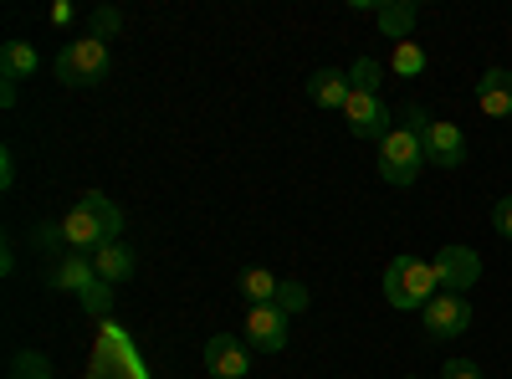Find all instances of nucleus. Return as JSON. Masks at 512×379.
I'll return each instance as SVG.
<instances>
[{
    "instance_id": "dca6fc26",
    "label": "nucleus",
    "mask_w": 512,
    "mask_h": 379,
    "mask_svg": "<svg viewBox=\"0 0 512 379\" xmlns=\"http://www.w3.org/2000/svg\"><path fill=\"white\" fill-rule=\"evenodd\" d=\"M93 272H98L108 287L128 282V277H134V251H128V246H118V241L98 246V251H93Z\"/></svg>"
},
{
    "instance_id": "f257e3e1",
    "label": "nucleus",
    "mask_w": 512,
    "mask_h": 379,
    "mask_svg": "<svg viewBox=\"0 0 512 379\" xmlns=\"http://www.w3.org/2000/svg\"><path fill=\"white\" fill-rule=\"evenodd\" d=\"M436 292H441V282H436V267L425 257L400 251V257L384 267V303H390L395 313H420Z\"/></svg>"
},
{
    "instance_id": "a878e982",
    "label": "nucleus",
    "mask_w": 512,
    "mask_h": 379,
    "mask_svg": "<svg viewBox=\"0 0 512 379\" xmlns=\"http://www.w3.org/2000/svg\"><path fill=\"white\" fill-rule=\"evenodd\" d=\"M492 231L512 241V195H502V200L492 205Z\"/></svg>"
},
{
    "instance_id": "39448f33",
    "label": "nucleus",
    "mask_w": 512,
    "mask_h": 379,
    "mask_svg": "<svg viewBox=\"0 0 512 379\" xmlns=\"http://www.w3.org/2000/svg\"><path fill=\"white\" fill-rule=\"evenodd\" d=\"M420 323H425V339H436V344L461 339V333L472 328V298H466V292H436V298L420 308Z\"/></svg>"
},
{
    "instance_id": "20e7f679",
    "label": "nucleus",
    "mask_w": 512,
    "mask_h": 379,
    "mask_svg": "<svg viewBox=\"0 0 512 379\" xmlns=\"http://www.w3.org/2000/svg\"><path fill=\"white\" fill-rule=\"evenodd\" d=\"M405 123H410V129H420L425 164H441V170H456V164H466V134H461V123L431 118L425 108H405Z\"/></svg>"
},
{
    "instance_id": "412c9836",
    "label": "nucleus",
    "mask_w": 512,
    "mask_h": 379,
    "mask_svg": "<svg viewBox=\"0 0 512 379\" xmlns=\"http://www.w3.org/2000/svg\"><path fill=\"white\" fill-rule=\"evenodd\" d=\"M31 246L41 251V257H57V251L67 257V236H62V221H41V226H36V236H31Z\"/></svg>"
},
{
    "instance_id": "2eb2a0df",
    "label": "nucleus",
    "mask_w": 512,
    "mask_h": 379,
    "mask_svg": "<svg viewBox=\"0 0 512 379\" xmlns=\"http://www.w3.org/2000/svg\"><path fill=\"white\" fill-rule=\"evenodd\" d=\"M236 292L246 298V308H267V303H277L282 282H277V272H267V267H246V272L236 277Z\"/></svg>"
},
{
    "instance_id": "9d476101",
    "label": "nucleus",
    "mask_w": 512,
    "mask_h": 379,
    "mask_svg": "<svg viewBox=\"0 0 512 379\" xmlns=\"http://www.w3.org/2000/svg\"><path fill=\"white\" fill-rule=\"evenodd\" d=\"M98 282H103V277L93 272V257H82V251H67V257L52 267V287H57V292H72L77 303L88 298Z\"/></svg>"
},
{
    "instance_id": "f3484780",
    "label": "nucleus",
    "mask_w": 512,
    "mask_h": 379,
    "mask_svg": "<svg viewBox=\"0 0 512 379\" xmlns=\"http://www.w3.org/2000/svg\"><path fill=\"white\" fill-rule=\"evenodd\" d=\"M36 62H41V57H36L31 41H6V47H0V77H11V82L31 77Z\"/></svg>"
},
{
    "instance_id": "9b49d317",
    "label": "nucleus",
    "mask_w": 512,
    "mask_h": 379,
    "mask_svg": "<svg viewBox=\"0 0 512 379\" xmlns=\"http://www.w3.org/2000/svg\"><path fill=\"white\" fill-rule=\"evenodd\" d=\"M477 108H482L487 118L512 123V72H507V67H487V72H482V82H477Z\"/></svg>"
},
{
    "instance_id": "7c9ffc66",
    "label": "nucleus",
    "mask_w": 512,
    "mask_h": 379,
    "mask_svg": "<svg viewBox=\"0 0 512 379\" xmlns=\"http://www.w3.org/2000/svg\"><path fill=\"white\" fill-rule=\"evenodd\" d=\"M405 379H415V374H405Z\"/></svg>"
},
{
    "instance_id": "c756f323",
    "label": "nucleus",
    "mask_w": 512,
    "mask_h": 379,
    "mask_svg": "<svg viewBox=\"0 0 512 379\" xmlns=\"http://www.w3.org/2000/svg\"><path fill=\"white\" fill-rule=\"evenodd\" d=\"M16 98H21V88H16L11 77H0V103H6V108H16Z\"/></svg>"
},
{
    "instance_id": "1a4fd4ad",
    "label": "nucleus",
    "mask_w": 512,
    "mask_h": 379,
    "mask_svg": "<svg viewBox=\"0 0 512 379\" xmlns=\"http://www.w3.org/2000/svg\"><path fill=\"white\" fill-rule=\"evenodd\" d=\"M205 369L210 379H246L251 374V344L236 339V333H216L205 344Z\"/></svg>"
},
{
    "instance_id": "4468645a",
    "label": "nucleus",
    "mask_w": 512,
    "mask_h": 379,
    "mask_svg": "<svg viewBox=\"0 0 512 379\" xmlns=\"http://www.w3.org/2000/svg\"><path fill=\"white\" fill-rule=\"evenodd\" d=\"M415 0H384V6L374 11V21H379V31H384V41H410V31H415Z\"/></svg>"
},
{
    "instance_id": "423d86ee",
    "label": "nucleus",
    "mask_w": 512,
    "mask_h": 379,
    "mask_svg": "<svg viewBox=\"0 0 512 379\" xmlns=\"http://www.w3.org/2000/svg\"><path fill=\"white\" fill-rule=\"evenodd\" d=\"M344 123H349V134L354 139H364V144H379L384 134L395 129V113L384 108V98L379 93H349V103H344Z\"/></svg>"
},
{
    "instance_id": "b1692460",
    "label": "nucleus",
    "mask_w": 512,
    "mask_h": 379,
    "mask_svg": "<svg viewBox=\"0 0 512 379\" xmlns=\"http://www.w3.org/2000/svg\"><path fill=\"white\" fill-rule=\"evenodd\" d=\"M277 308L292 318V313H303L308 308V287L303 282H282V292H277Z\"/></svg>"
},
{
    "instance_id": "f8f14e48",
    "label": "nucleus",
    "mask_w": 512,
    "mask_h": 379,
    "mask_svg": "<svg viewBox=\"0 0 512 379\" xmlns=\"http://www.w3.org/2000/svg\"><path fill=\"white\" fill-rule=\"evenodd\" d=\"M62 236H67V251H82V257H93L98 246L113 241V236L93 221V210H82V205H72L67 216H62Z\"/></svg>"
},
{
    "instance_id": "6e6552de",
    "label": "nucleus",
    "mask_w": 512,
    "mask_h": 379,
    "mask_svg": "<svg viewBox=\"0 0 512 379\" xmlns=\"http://www.w3.org/2000/svg\"><path fill=\"white\" fill-rule=\"evenodd\" d=\"M431 267H436L441 292H466V287L482 282V257H477L472 246H441L436 257H431Z\"/></svg>"
},
{
    "instance_id": "bb28decb",
    "label": "nucleus",
    "mask_w": 512,
    "mask_h": 379,
    "mask_svg": "<svg viewBox=\"0 0 512 379\" xmlns=\"http://www.w3.org/2000/svg\"><path fill=\"white\" fill-rule=\"evenodd\" d=\"M441 379H482V369H477L472 359H451V364L441 369Z\"/></svg>"
},
{
    "instance_id": "aec40b11",
    "label": "nucleus",
    "mask_w": 512,
    "mask_h": 379,
    "mask_svg": "<svg viewBox=\"0 0 512 379\" xmlns=\"http://www.w3.org/2000/svg\"><path fill=\"white\" fill-rule=\"evenodd\" d=\"M52 374H57L52 359L36 354V349H21V354L11 359V379H52Z\"/></svg>"
},
{
    "instance_id": "4be33fe9",
    "label": "nucleus",
    "mask_w": 512,
    "mask_h": 379,
    "mask_svg": "<svg viewBox=\"0 0 512 379\" xmlns=\"http://www.w3.org/2000/svg\"><path fill=\"white\" fill-rule=\"evenodd\" d=\"M88 26H93L88 36H98V41H113V36L123 31V11H118V6H98Z\"/></svg>"
},
{
    "instance_id": "5701e85b",
    "label": "nucleus",
    "mask_w": 512,
    "mask_h": 379,
    "mask_svg": "<svg viewBox=\"0 0 512 379\" xmlns=\"http://www.w3.org/2000/svg\"><path fill=\"white\" fill-rule=\"evenodd\" d=\"M349 82L359 93H379V62L374 57H359L354 67H349Z\"/></svg>"
},
{
    "instance_id": "a211bd4d",
    "label": "nucleus",
    "mask_w": 512,
    "mask_h": 379,
    "mask_svg": "<svg viewBox=\"0 0 512 379\" xmlns=\"http://www.w3.org/2000/svg\"><path fill=\"white\" fill-rule=\"evenodd\" d=\"M77 205H82V210H93V221H98V226H103V231H108L113 241L123 236V210H118V205H113V200H108L103 190H88V195H82Z\"/></svg>"
},
{
    "instance_id": "ddd939ff",
    "label": "nucleus",
    "mask_w": 512,
    "mask_h": 379,
    "mask_svg": "<svg viewBox=\"0 0 512 379\" xmlns=\"http://www.w3.org/2000/svg\"><path fill=\"white\" fill-rule=\"evenodd\" d=\"M349 93H354V82H349V72H338V67H318V72L308 77V98H313L318 108L344 113Z\"/></svg>"
},
{
    "instance_id": "c85d7f7f",
    "label": "nucleus",
    "mask_w": 512,
    "mask_h": 379,
    "mask_svg": "<svg viewBox=\"0 0 512 379\" xmlns=\"http://www.w3.org/2000/svg\"><path fill=\"white\" fill-rule=\"evenodd\" d=\"M72 0H57V6H52V26H72Z\"/></svg>"
},
{
    "instance_id": "7ed1b4c3",
    "label": "nucleus",
    "mask_w": 512,
    "mask_h": 379,
    "mask_svg": "<svg viewBox=\"0 0 512 379\" xmlns=\"http://www.w3.org/2000/svg\"><path fill=\"white\" fill-rule=\"evenodd\" d=\"M425 170V144H420V129H410V123H395L390 134L379 139V180L384 185H415Z\"/></svg>"
},
{
    "instance_id": "cd10ccee",
    "label": "nucleus",
    "mask_w": 512,
    "mask_h": 379,
    "mask_svg": "<svg viewBox=\"0 0 512 379\" xmlns=\"http://www.w3.org/2000/svg\"><path fill=\"white\" fill-rule=\"evenodd\" d=\"M0 185H6V190L16 185V154H11V149L0 154Z\"/></svg>"
},
{
    "instance_id": "393cba45",
    "label": "nucleus",
    "mask_w": 512,
    "mask_h": 379,
    "mask_svg": "<svg viewBox=\"0 0 512 379\" xmlns=\"http://www.w3.org/2000/svg\"><path fill=\"white\" fill-rule=\"evenodd\" d=\"M82 308H88L93 318H108V308H113V287H108V282H98V287L88 292V298H82Z\"/></svg>"
},
{
    "instance_id": "0eeeda50",
    "label": "nucleus",
    "mask_w": 512,
    "mask_h": 379,
    "mask_svg": "<svg viewBox=\"0 0 512 379\" xmlns=\"http://www.w3.org/2000/svg\"><path fill=\"white\" fill-rule=\"evenodd\" d=\"M241 339H246L256 354H282V349H287V313H282L277 303H267V308H246V318H241Z\"/></svg>"
},
{
    "instance_id": "f03ea898",
    "label": "nucleus",
    "mask_w": 512,
    "mask_h": 379,
    "mask_svg": "<svg viewBox=\"0 0 512 379\" xmlns=\"http://www.w3.org/2000/svg\"><path fill=\"white\" fill-rule=\"evenodd\" d=\"M52 72H57V82H67V88H98V82H108V72H113V52L98 36H77L57 52Z\"/></svg>"
},
{
    "instance_id": "6ab92c4d",
    "label": "nucleus",
    "mask_w": 512,
    "mask_h": 379,
    "mask_svg": "<svg viewBox=\"0 0 512 379\" xmlns=\"http://www.w3.org/2000/svg\"><path fill=\"white\" fill-rule=\"evenodd\" d=\"M390 67H395L400 77H420L425 67H431V57H425V47H420V41H400V47H395V57H390Z\"/></svg>"
}]
</instances>
